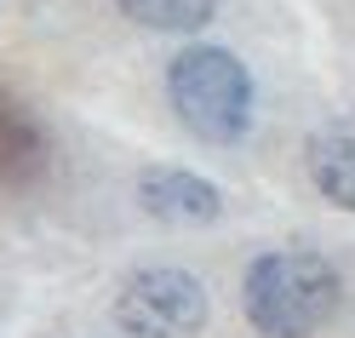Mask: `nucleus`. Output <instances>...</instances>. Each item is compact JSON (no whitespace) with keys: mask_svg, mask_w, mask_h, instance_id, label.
I'll use <instances>...</instances> for the list:
<instances>
[{"mask_svg":"<svg viewBox=\"0 0 355 338\" xmlns=\"http://www.w3.org/2000/svg\"><path fill=\"white\" fill-rule=\"evenodd\" d=\"M338 269L321 253H258L247 264V281H241V304H247V321L263 338H309L332 321L338 310Z\"/></svg>","mask_w":355,"mask_h":338,"instance_id":"f257e3e1","label":"nucleus"},{"mask_svg":"<svg viewBox=\"0 0 355 338\" xmlns=\"http://www.w3.org/2000/svg\"><path fill=\"white\" fill-rule=\"evenodd\" d=\"M166 98H172V115L201 144H241L247 126H252L247 63L224 47H207V40H189L166 63Z\"/></svg>","mask_w":355,"mask_h":338,"instance_id":"f03ea898","label":"nucleus"},{"mask_svg":"<svg viewBox=\"0 0 355 338\" xmlns=\"http://www.w3.org/2000/svg\"><path fill=\"white\" fill-rule=\"evenodd\" d=\"M207 310H212L207 287L189 269H172V264L138 269L115 292V327L126 338H201Z\"/></svg>","mask_w":355,"mask_h":338,"instance_id":"7ed1b4c3","label":"nucleus"},{"mask_svg":"<svg viewBox=\"0 0 355 338\" xmlns=\"http://www.w3.org/2000/svg\"><path fill=\"white\" fill-rule=\"evenodd\" d=\"M138 201L149 218L178 223V230H195V223H218L224 212V195H218L212 178L201 172H184V167H149L138 178Z\"/></svg>","mask_w":355,"mask_h":338,"instance_id":"20e7f679","label":"nucleus"},{"mask_svg":"<svg viewBox=\"0 0 355 338\" xmlns=\"http://www.w3.org/2000/svg\"><path fill=\"white\" fill-rule=\"evenodd\" d=\"M46 167H52V144L40 132V121L0 86V184L24 189L35 178H46Z\"/></svg>","mask_w":355,"mask_h":338,"instance_id":"39448f33","label":"nucleus"},{"mask_svg":"<svg viewBox=\"0 0 355 338\" xmlns=\"http://www.w3.org/2000/svg\"><path fill=\"white\" fill-rule=\"evenodd\" d=\"M304 172L321 201L355 212V121H332L304 144Z\"/></svg>","mask_w":355,"mask_h":338,"instance_id":"423d86ee","label":"nucleus"},{"mask_svg":"<svg viewBox=\"0 0 355 338\" xmlns=\"http://www.w3.org/2000/svg\"><path fill=\"white\" fill-rule=\"evenodd\" d=\"M115 6H121L138 29H155V35H195V29L212 24L218 0H115Z\"/></svg>","mask_w":355,"mask_h":338,"instance_id":"0eeeda50","label":"nucleus"}]
</instances>
